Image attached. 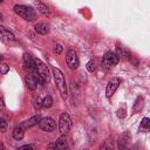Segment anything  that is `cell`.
<instances>
[{
  "mask_svg": "<svg viewBox=\"0 0 150 150\" xmlns=\"http://www.w3.org/2000/svg\"><path fill=\"white\" fill-rule=\"evenodd\" d=\"M52 75H53V77H54L55 86H56V88L59 89V91H60L62 98L66 100L67 96H68V89H67V83H66L63 73H62L59 68L54 67V68L52 69Z\"/></svg>",
  "mask_w": 150,
  "mask_h": 150,
  "instance_id": "1",
  "label": "cell"
},
{
  "mask_svg": "<svg viewBox=\"0 0 150 150\" xmlns=\"http://www.w3.org/2000/svg\"><path fill=\"white\" fill-rule=\"evenodd\" d=\"M13 9H14V12L19 16H21L26 21H34L36 19V12L30 6H27V5H15L13 7Z\"/></svg>",
  "mask_w": 150,
  "mask_h": 150,
  "instance_id": "2",
  "label": "cell"
},
{
  "mask_svg": "<svg viewBox=\"0 0 150 150\" xmlns=\"http://www.w3.org/2000/svg\"><path fill=\"white\" fill-rule=\"evenodd\" d=\"M34 62H35V73L39 75V77L42 80V82L48 83L52 77L48 66L45 62H42L40 59H34Z\"/></svg>",
  "mask_w": 150,
  "mask_h": 150,
  "instance_id": "3",
  "label": "cell"
},
{
  "mask_svg": "<svg viewBox=\"0 0 150 150\" xmlns=\"http://www.w3.org/2000/svg\"><path fill=\"white\" fill-rule=\"evenodd\" d=\"M66 62H67V66L69 67V69H71V70H75L79 68L80 59H79L77 53L74 49H68V52L66 54Z\"/></svg>",
  "mask_w": 150,
  "mask_h": 150,
  "instance_id": "4",
  "label": "cell"
},
{
  "mask_svg": "<svg viewBox=\"0 0 150 150\" xmlns=\"http://www.w3.org/2000/svg\"><path fill=\"white\" fill-rule=\"evenodd\" d=\"M71 128V118L67 112H62L59 118V131L64 135L67 134Z\"/></svg>",
  "mask_w": 150,
  "mask_h": 150,
  "instance_id": "5",
  "label": "cell"
},
{
  "mask_svg": "<svg viewBox=\"0 0 150 150\" xmlns=\"http://www.w3.org/2000/svg\"><path fill=\"white\" fill-rule=\"evenodd\" d=\"M120 61V57L117 55V53L115 52H107L104 55H103V59H102V64L107 68H110V67H114Z\"/></svg>",
  "mask_w": 150,
  "mask_h": 150,
  "instance_id": "6",
  "label": "cell"
},
{
  "mask_svg": "<svg viewBox=\"0 0 150 150\" xmlns=\"http://www.w3.org/2000/svg\"><path fill=\"white\" fill-rule=\"evenodd\" d=\"M121 83H122V79H120V77H112V79H110V80L108 81V83H107L105 96H107L108 98L111 97V96L115 94V91L117 90V88L120 87Z\"/></svg>",
  "mask_w": 150,
  "mask_h": 150,
  "instance_id": "7",
  "label": "cell"
},
{
  "mask_svg": "<svg viewBox=\"0 0 150 150\" xmlns=\"http://www.w3.org/2000/svg\"><path fill=\"white\" fill-rule=\"evenodd\" d=\"M25 82H26V86L28 87V89L34 90V89L38 88L39 83L42 82V80L39 77V75H38L36 73H30V74H27V75H26Z\"/></svg>",
  "mask_w": 150,
  "mask_h": 150,
  "instance_id": "8",
  "label": "cell"
},
{
  "mask_svg": "<svg viewBox=\"0 0 150 150\" xmlns=\"http://www.w3.org/2000/svg\"><path fill=\"white\" fill-rule=\"evenodd\" d=\"M39 127L41 130L47 131V132H52L56 129V122L52 118V117H43L40 120L39 122Z\"/></svg>",
  "mask_w": 150,
  "mask_h": 150,
  "instance_id": "9",
  "label": "cell"
},
{
  "mask_svg": "<svg viewBox=\"0 0 150 150\" xmlns=\"http://www.w3.org/2000/svg\"><path fill=\"white\" fill-rule=\"evenodd\" d=\"M0 40H1L4 43H6V45H11V43L15 42V36H14V34H13L11 30H8L6 27L0 26Z\"/></svg>",
  "mask_w": 150,
  "mask_h": 150,
  "instance_id": "10",
  "label": "cell"
},
{
  "mask_svg": "<svg viewBox=\"0 0 150 150\" xmlns=\"http://www.w3.org/2000/svg\"><path fill=\"white\" fill-rule=\"evenodd\" d=\"M23 66L27 70H29L30 73H35V62H34V57L28 54L25 53L23 54Z\"/></svg>",
  "mask_w": 150,
  "mask_h": 150,
  "instance_id": "11",
  "label": "cell"
},
{
  "mask_svg": "<svg viewBox=\"0 0 150 150\" xmlns=\"http://www.w3.org/2000/svg\"><path fill=\"white\" fill-rule=\"evenodd\" d=\"M40 120H41V116H40V114H36V115L32 116L30 118H28V120L23 121V122L21 123V125L23 127V129H28V128H32V127H34V125L39 124Z\"/></svg>",
  "mask_w": 150,
  "mask_h": 150,
  "instance_id": "12",
  "label": "cell"
},
{
  "mask_svg": "<svg viewBox=\"0 0 150 150\" xmlns=\"http://www.w3.org/2000/svg\"><path fill=\"white\" fill-rule=\"evenodd\" d=\"M54 144H55V150H69L68 142H67L64 135H61V136L56 139V142H55Z\"/></svg>",
  "mask_w": 150,
  "mask_h": 150,
  "instance_id": "13",
  "label": "cell"
},
{
  "mask_svg": "<svg viewBox=\"0 0 150 150\" xmlns=\"http://www.w3.org/2000/svg\"><path fill=\"white\" fill-rule=\"evenodd\" d=\"M34 29L40 35H47L49 33V25L46 22H38L34 26Z\"/></svg>",
  "mask_w": 150,
  "mask_h": 150,
  "instance_id": "14",
  "label": "cell"
},
{
  "mask_svg": "<svg viewBox=\"0 0 150 150\" xmlns=\"http://www.w3.org/2000/svg\"><path fill=\"white\" fill-rule=\"evenodd\" d=\"M33 5L36 7V9H38L43 16H49L50 11H49V8H48V6H47L46 4L41 2V1H35V2H33Z\"/></svg>",
  "mask_w": 150,
  "mask_h": 150,
  "instance_id": "15",
  "label": "cell"
},
{
  "mask_svg": "<svg viewBox=\"0 0 150 150\" xmlns=\"http://www.w3.org/2000/svg\"><path fill=\"white\" fill-rule=\"evenodd\" d=\"M12 136H13V138L15 141H21L23 138V136H25V129H23V127L21 124L18 125V127H15L13 129V131H12Z\"/></svg>",
  "mask_w": 150,
  "mask_h": 150,
  "instance_id": "16",
  "label": "cell"
},
{
  "mask_svg": "<svg viewBox=\"0 0 150 150\" xmlns=\"http://www.w3.org/2000/svg\"><path fill=\"white\" fill-rule=\"evenodd\" d=\"M130 137H129V134L128 132H124L123 135L120 136L118 141H117V144H118V149L120 150H124L125 148H128V142H129Z\"/></svg>",
  "mask_w": 150,
  "mask_h": 150,
  "instance_id": "17",
  "label": "cell"
},
{
  "mask_svg": "<svg viewBox=\"0 0 150 150\" xmlns=\"http://www.w3.org/2000/svg\"><path fill=\"white\" fill-rule=\"evenodd\" d=\"M98 150H115V145H114V141L111 138L105 139L98 148Z\"/></svg>",
  "mask_w": 150,
  "mask_h": 150,
  "instance_id": "18",
  "label": "cell"
},
{
  "mask_svg": "<svg viewBox=\"0 0 150 150\" xmlns=\"http://www.w3.org/2000/svg\"><path fill=\"white\" fill-rule=\"evenodd\" d=\"M116 116H117L118 118H124V117L127 116V105H125V104H123L122 107H120V108L117 109Z\"/></svg>",
  "mask_w": 150,
  "mask_h": 150,
  "instance_id": "19",
  "label": "cell"
},
{
  "mask_svg": "<svg viewBox=\"0 0 150 150\" xmlns=\"http://www.w3.org/2000/svg\"><path fill=\"white\" fill-rule=\"evenodd\" d=\"M33 107L36 110H39V109L42 108V100H41V97L39 95L38 96H34V98H33Z\"/></svg>",
  "mask_w": 150,
  "mask_h": 150,
  "instance_id": "20",
  "label": "cell"
},
{
  "mask_svg": "<svg viewBox=\"0 0 150 150\" xmlns=\"http://www.w3.org/2000/svg\"><path fill=\"white\" fill-rule=\"evenodd\" d=\"M52 104H53V98H52V96L47 95V96L42 100V107H43V108H50Z\"/></svg>",
  "mask_w": 150,
  "mask_h": 150,
  "instance_id": "21",
  "label": "cell"
},
{
  "mask_svg": "<svg viewBox=\"0 0 150 150\" xmlns=\"http://www.w3.org/2000/svg\"><path fill=\"white\" fill-rule=\"evenodd\" d=\"M149 127H150V120L148 117H144L141 122V129L144 130V131H148L149 130Z\"/></svg>",
  "mask_w": 150,
  "mask_h": 150,
  "instance_id": "22",
  "label": "cell"
},
{
  "mask_svg": "<svg viewBox=\"0 0 150 150\" xmlns=\"http://www.w3.org/2000/svg\"><path fill=\"white\" fill-rule=\"evenodd\" d=\"M142 103H143V98H142L141 96L137 97V100H136V102H135V104H134V110H135V111L141 110V108H142Z\"/></svg>",
  "mask_w": 150,
  "mask_h": 150,
  "instance_id": "23",
  "label": "cell"
},
{
  "mask_svg": "<svg viewBox=\"0 0 150 150\" xmlns=\"http://www.w3.org/2000/svg\"><path fill=\"white\" fill-rule=\"evenodd\" d=\"M86 68H87V70H88V71L93 73V71H94V70L96 69L94 60H90V61H88V62H87V64H86Z\"/></svg>",
  "mask_w": 150,
  "mask_h": 150,
  "instance_id": "24",
  "label": "cell"
},
{
  "mask_svg": "<svg viewBox=\"0 0 150 150\" xmlns=\"http://www.w3.org/2000/svg\"><path fill=\"white\" fill-rule=\"evenodd\" d=\"M9 71V66L6 63H0V73L2 75H6Z\"/></svg>",
  "mask_w": 150,
  "mask_h": 150,
  "instance_id": "25",
  "label": "cell"
},
{
  "mask_svg": "<svg viewBox=\"0 0 150 150\" xmlns=\"http://www.w3.org/2000/svg\"><path fill=\"white\" fill-rule=\"evenodd\" d=\"M16 150H36V148L34 144H25V145L19 146Z\"/></svg>",
  "mask_w": 150,
  "mask_h": 150,
  "instance_id": "26",
  "label": "cell"
},
{
  "mask_svg": "<svg viewBox=\"0 0 150 150\" xmlns=\"http://www.w3.org/2000/svg\"><path fill=\"white\" fill-rule=\"evenodd\" d=\"M7 122H6V120L5 118H2V117H0V130L4 132V131H6V129H7Z\"/></svg>",
  "mask_w": 150,
  "mask_h": 150,
  "instance_id": "27",
  "label": "cell"
},
{
  "mask_svg": "<svg viewBox=\"0 0 150 150\" xmlns=\"http://www.w3.org/2000/svg\"><path fill=\"white\" fill-rule=\"evenodd\" d=\"M55 53H57V54H61L62 53V46L61 45H56L55 46Z\"/></svg>",
  "mask_w": 150,
  "mask_h": 150,
  "instance_id": "28",
  "label": "cell"
},
{
  "mask_svg": "<svg viewBox=\"0 0 150 150\" xmlns=\"http://www.w3.org/2000/svg\"><path fill=\"white\" fill-rule=\"evenodd\" d=\"M47 150H55V144L54 143H49L47 145Z\"/></svg>",
  "mask_w": 150,
  "mask_h": 150,
  "instance_id": "29",
  "label": "cell"
},
{
  "mask_svg": "<svg viewBox=\"0 0 150 150\" xmlns=\"http://www.w3.org/2000/svg\"><path fill=\"white\" fill-rule=\"evenodd\" d=\"M0 150H6V148H5V145H4L2 142H0Z\"/></svg>",
  "mask_w": 150,
  "mask_h": 150,
  "instance_id": "30",
  "label": "cell"
},
{
  "mask_svg": "<svg viewBox=\"0 0 150 150\" xmlns=\"http://www.w3.org/2000/svg\"><path fill=\"white\" fill-rule=\"evenodd\" d=\"M0 107H1V108H4V107H5V104H4V101H2V98H1V97H0Z\"/></svg>",
  "mask_w": 150,
  "mask_h": 150,
  "instance_id": "31",
  "label": "cell"
},
{
  "mask_svg": "<svg viewBox=\"0 0 150 150\" xmlns=\"http://www.w3.org/2000/svg\"><path fill=\"white\" fill-rule=\"evenodd\" d=\"M2 59H4V56H2V55H0V63H1V61H2Z\"/></svg>",
  "mask_w": 150,
  "mask_h": 150,
  "instance_id": "32",
  "label": "cell"
},
{
  "mask_svg": "<svg viewBox=\"0 0 150 150\" xmlns=\"http://www.w3.org/2000/svg\"><path fill=\"white\" fill-rule=\"evenodd\" d=\"M1 20H2V14L0 13V21H1Z\"/></svg>",
  "mask_w": 150,
  "mask_h": 150,
  "instance_id": "33",
  "label": "cell"
}]
</instances>
